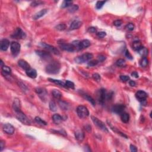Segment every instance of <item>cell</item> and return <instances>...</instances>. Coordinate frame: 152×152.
I'll list each match as a JSON object with an SVG mask.
<instances>
[{
  "label": "cell",
  "mask_w": 152,
  "mask_h": 152,
  "mask_svg": "<svg viewBox=\"0 0 152 152\" xmlns=\"http://www.w3.org/2000/svg\"><path fill=\"white\" fill-rule=\"evenodd\" d=\"M91 120H92L94 124H95L99 129H100V130H102L104 132L108 133V129L107 128L106 125H105V124H104L102 121L99 120L97 118L93 116H91Z\"/></svg>",
  "instance_id": "cell-5"
},
{
  "label": "cell",
  "mask_w": 152,
  "mask_h": 152,
  "mask_svg": "<svg viewBox=\"0 0 152 152\" xmlns=\"http://www.w3.org/2000/svg\"><path fill=\"white\" fill-rule=\"evenodd\" d=\"M82 96H83L85 99H86V100H88V101H89V102H90V103L93 105V106H95L96 103H95V100H94V99H93L91 96H89V95H87V94H86V93H83L82 95Z\"/></svg>",
  "instance_id": "cell-28"
},
{
  "label": "cell",
  "mask_w": 152,
  "mask_h": 152,
  "mask_svg": "<svg viewBox=\"0 0 152 152\" xmlns=\"http://www.w3.org/2000/svg\"><path fill=\"white\" fill-rule=\"evenodd\" d=\"M85 128H86L85 129H86V131L89 132V133H90V132L91 131V126H90V125H86V127H85Z\"/></svg>",
  "instance_id": "cell-56"
},
{
  "label": "cell",
  "mask_w": 152,
  "mask_h": 152,
  "mask_svg": "<svg viewBox=\"0 0 152 152\" xmlns=\"http://www.w3.org/2000/svg\"><path fill=\"white\" fill-rule=\"evenodd\" d=\"M43 2H42V1H33V2L31 4V6H32V7H36V6H39V5L42 4H43Z\"/></svg>",
  "instance_id": "cell-46"
},
{
  "label": "cell",
  "mask_w": 152,
  "mask_h": 152,
  "mask_svg": "<svg viewBox=\"0 0 152 152\" xmlns=\"http://www.w3.org/2000/svg\"><path fill=\"white\" fill-rule=\"evenodd\" d=\"M131 76L132 77H134L135 78H138L139 77V74L136 71H134V72H133L131 73Z\"/></svg>",
  "instance_id": "cell-55"
},
{
  "label": "cell",
  "mask_w": 152,
  "mask_h": 152,
  "mask_svg": "<svg viewBox=\"0 0 152 152\" xmlns=\"http://www.w3.org/2000/svg\"><path fill=\"white\" fill-rule=\"evenodd\" d=\"M99 63V61L97 60H93V61H89V63H88V66L89 67H95L96 65L98 64Z\"/></svg>",
  "instance_id": "cell-43"
},
{
  "label": "cell",
  "mask_w": 152,
  "mask_h": 152,
  "mask_svg": "<svg viewBox=\"0 0 152 152\" xmlns=\"http://www.w3.org/2000/svg\"><path fill=\"white\" fill-rule=\"evenodd\" d=\"M79 9V7L77 5H72L71 6H70V8L68 9V11L70 12H74L76 11H77V10Z\"/></svg>",
  "instance_id": "cell-40"
},
{
  "label": "cell",
  "mask_w": 152,
  "mask_h": 152,
  "mask_svg": "<svg viewBox=\"0 0 152 152\" xmlns=\"http://www.w3.org/2000/svg\"><path fill=\"white\" fill-rule=\"evenodd\" d=\"M121 119L124 123H127L130 120V115L127 113L123 112L121 114Z\"/></svg>",
  "instance_id": "cell-23"
},
{
  "label": "cell",
  "mask_w": 152,
  "mask_h": 152,
  "mask_svg": "<svg viewBox=\"0 0 152 152\" xmlns=\"http://www.w3.org/2000/svg\"><path fill=\"white\" fill-rule=\"evenodd\" d=\"M82 26V22L79 20H74L71 23L70 25V30H76L80 28Z\"/></svg>",
  "instance_id": "cell-17"
},
{
  "label": "cell",
  "mask_w": 152,
  "mask_h": 152,
  "mask_svg": "<svg viewBox=\"0 0 152 152\" xmlns=\"http://www.w3.org/2000/svg\"><path fill=\"white\" fill-rule=\"evenodd\" d=\"M36 54L43 60H49L51 58V55L49 52H46V51L38 50V51H36Z\"/></svg>",
  "instance_id": "cell-13"
},
{
  "label": "cell",
  "mask_w": 152,
  "mask_h": 152,
  "mask_svg": "<svg viewBox=\"0 0 152 152\" xmlns=\"http://www.w3.org/2000/svg\"><path fill=\"white\" fill-rule=\"evenodd\" d=\"M52 93L55 99H60L62 96L61 91H60L58 90H54L53 91H52Z\"/></svg>",
  "instance_id": "cell-29"
},
{
  "label": "cell",
  "mask_w": 152,
  "mask_h": 152,
  "mask_svg": "<svg viewBox=\"0 0 152 152\" xmlns=\"http://www.w3.org/2000/svg\"><path fill=\"white\" fill-rule=\"evenodd\" d=\"M125 108V106L122 104H117L115 106H113L112 111L114 113L117 114H121L122 113L124 112V109Z\"/></svg>",
  "instance_id": "cell-11"
},
{
  "label": "cell",
  "mask_w": 152,
  "mask_h": 152,
  "mask_svg": "<svg viewBox=\"0 0 152 152\" xmlns=\"http://www.w3.org/2000/svg\"><path fill=\"white\" fill-rule=\"evenodd\" d=\"M93 79L96 81H100V79H101V77H100V75L97 73H95L93 74Z\"/></svg>",
  "instance_id": "cell-44"
},
{
  "label": "cell",
  "mask_w": 152,
  "mask_h": 152,
  "mask_svg": "<svg viewBox=\"0 0 152 152\" xmlns=\"http://www.w3.org/2000/svg\"><path fill=\"white\" fill-rule=\"evenodd\" d=\"M58 104L60 105V108L62 109V110H67L69 109V105L68 103L66 102L62 101V100H60L58 102Z\"/></svg>",
  "instance_id": "cell-26"
},
{
  "label": "cell",
  "mask_w": 152,
  "mask_h": 152,
  "mask_svg": "<svg viewBox=\"0 0 152 152\" xmlns=\"http://www.w3.org/2000/svg\"><path fill=\"white\" fill-rule=\"evenodd\" d=\"M129 83H130V85L131 86V87H134V86H135V85H136L135 82L134 81H133V80H130Z\"/></svg>",
  "instance_id": "cell-57"
},
{
  "label": "cell",
  "mask_w": 152,
  "mask_h": 152,
  "mask_svg": "<svg viewBox=\"0 0 152 152\" xmlns=\"http://www.w3.org/2000/svg\"><path fill=\"white\" fill-rule=\"evenodd\" d=\"M120 79L122 81L126 82V81H128V80H130V77H129L128 76H121Z\"/></svg>",
  "instance_id": "cell-48"
},
{
  "label": "cell",
  "mask_w": 152,
  "mask_h": 152,
  "mask_svg": "<svg viewBox=\"0 0 152 152\" xmlns=\"http://www.w3.org/2000/svg\"><path fill=\"white\" fill-rule=\"evenodd\" d=\"M106 56H103V55H100V56H98V60L97 61L99 62H103V61H105L106 60Z\"/></svg>",
  "instance_id": "cell-50"
},
{
  "label": "cell",
  "mask_w": 152,
  "mask_h": 152,
  "mask_svg": "<svg viewBox=\"0 0 152 152\" xmlns=\"http://www.w3.org/2000/svg\"><path fill=\"white\" fill-rule=\"evenodd\" d=\"M130 150L131 151L133 152H137V147L134 145H133V144H131L130 145Z\"/></svg>",
  "instance_id": "cell-53"
},
{
  "label": "cell",
  "mask_w": 152,
  "mask_h": 152,
  "mask_svg": "<svg viewBox=\"0 0 152 152\" xmlns=\"http://www.w3.org/2000/svg\"><path fill=\"white\" fill-rule=\"evenodd\" d=\"M77 113L80 118H85L89 115V111L87 108L83 105L79 106L77 108Z\"/></svg>",
  "instance_id": "cell-3"
},
{
  "label": "cell",
  "mask_w": 152,
  "mask_h": 152,
  "mask_svg": "<svg viewBox=\"0 0 152 152\" xmlns=\"http://www.w3.org/2000/svg\"><path fill=\"white\" fill-rule=\"evenodd\" d=\"M11 37L15 39H25V37H26V35L22 30V29L17 28V29L14 32V33L11 35Z\"/></svg>",
  "instance_id": "cell-7"
},
{
  "label": "cell",
  "mask_w": 152,
  "mask_h": 152,
  "mask_svg": "<svg viewBox=\"0 0 152 152\" xmlns=\"http://www.w3.org/2000/svg\"><path fill=\"white\" fill-rule=\"evenodd\" d=\"M116 65L119 67H125L126 66L125 61L123 59H119L116 62Z\"/></svg>",
  "instance_id": "cell-32"
},
{
  "label": "cell",
  "mask_w": 152,
  "mask_h": 152,
  "mask_svg": "<svg viewBox=\"0 0 152 152\" xmlns=\"http://www.w3.org/2000/svg\"><path fill=\"white\" fill-rule=\"evenodd\" d=\"M135 97L137 99L139 100L141 102L145 101L146 100L147 97V94L146 93V92H145L143 90H139L135 94Z\"/></svg>",
  "instance_id": "cell-9"
},
{
  "label": "cell",
  "mask_w": 152,
  "mask_h": 152,
  "mask_svg": "<svg viewBox=\"0 0 152 152\" xmlns=\"http://www.w3.org/2000/svg\"><path fill=\"white\" fill-rule=\"evenodd\" d=\"M2 69V71L4 73L6 74H11V70L10 68L8 66H6V65H4L3 67H2L1 68Z\"/></svg>",
  "instance_id": "cell-33"
},
{
  "label": "cell",
  "mask_w": 152,
  "mask_h": 152,
  "mask_svg": "<svg viewBox=\"0 0 152 152\" xmlns=\"http://www.w3.org/2000/svg\"><path fill=\"white\" fill-rule=\"evenodd\" d=\"M125 28L130 31H133L134 29V25L133 23H128L126 26Z\"/></svg>",
  "instance_id": "cell-45"
},
{
  "label": "cell",
  "mask_w": 152,
  "mask_h": 152,
  "mask_svg": "<svg viewBox=\"0 0 152 152\" xmlns=\"http://www.w3.org/2000/svg\"><path fill=\"white\" fill-rule=\"evenodd\" d=\"M48 12L47 9H43L40 11H39L36 14L35 16H33V19L34 20H38L40 18H41L42 17H43V16H45V14H46V12Z\"/></svg>",
  "instance_id": "cell-20"
},
{
  "label": "cell",
  "mask_w": 152,
  "mask_h": 152,
  "mask_svg": "<svg viewBox=\"0 0 152 152\" xmlns=\"http://www.w3.org/2000/svg\"><path fill=\"white\" fill-rule=\"evenodd\" d=\"M106 1H97L96 2V7L97 9H100V8H102V7L103 6V5L105 4Z\"/></svg>",
  "instance_id": "cell-41"
},
{
  "label": "cell",
  "mask_w": 152,
  "mask_h": 152,
  "mask_svg": "<svg viewBox=\"0 0 152 152\" xmlns=\"http://www.w3.org/2000/svg\"><path fill=\"white\" fill-rule=\"evenodd\" d=\"M90 45V42L89 40L85 39L83 40L82 41H81V49H83L85 48H87V47H89Z\"/></svg>",
  "instance_id": "cell-31"
},
{
  "label": "cell",
  "mask_w": 152,
  "mask_h": 152,
  "mask_svg": "<svg viewBox=\"0 0 152 152\" xmlns=\"http://www.w3.org/2000/svg\"><path fill=\"white\" fill-rule=\"evenodd\" d=\"M13 109L15 112L19 111L21 110V105H20V101L19 99H16L13 102Z\"/></svg>",
  "instance_id": "cell-21"
},
{
  "label": "cell",
  "mask_w": 152,
  "mask_h": 152,
  "mask_svg": "<svg viewBox=\"0 0 152 152\" xmlns=\"http://www.w3.org/2000/svg\"><path fill=\"white\" fill-rule=\"evenodd\" d=\"M3 131L7 134H13L14 133V127L12 126L10 124H6L4 125L3 127H2Z\"/></svg>",
  "instance_id": "cell-10"
},
{
  "label": "cell",
  "mask_w": 152,
  "mask_h": 152,
  "mask_svg": "<svg viewBox=\"0 0 152 152\" xmlns=\"http://www.w3.org/2000/svg\"><path fill=\"white\" fill-rule=\"evenodd\" d=\"M148 63H149V61L146 56L142 58L141 60L140 61V65L142 67H146L147 65H148Z\"/></svg>",
  "instance_id": "cell-35"
},
{
  "label": "cell",
  "mask_w": 152,
  "mask_h": 152,
  "mask_svg": "<svg viewBox=\"0 0 152 152\" xmlns=\"http://www.w3.org/2000/svg\"><path fill=\"white\" fill-rule=\"evenodd\" d=\"M35 121L37 123V124H40V125H47V123L46 122H45V121H43V120L41 118L38 117V116H36V118H35Z\"/></svg>",
  "instance_id": "cell-36"
},
{
  "label": "cell",
  "mask_w": 152,
  "mask_h": 152,
  "mask_svg": "<svg viewBox=\"0 0 152 152\" xmlns=\"http://www.w3.org/2000/svg\"><path fill=\"white\" fill-rule=\"evenodd\" d=\"M110 127H111V129H112V130L113 131H114L116 132V133H118V134H120V135H121V136L124 137L126 138V139H128V137L127 136V135H125V134H124V133H122V132H121V131H118V130H117V129L111 126V125H110Z\"/></svg>",
  "instance_id": "cell-42"
},
{
  "label": "cell",
  "mask_w": 152,
  "mask_h": 152,
  "mask_svg": "<svg viewBox=\"0 0 152 152\" xmlns=\"http://www.w3.org/2000/svg\"><path fill=\"white\" fill-rule=\"evenodd\" d=\"M49 81H50L51 82L54 83L58 85H60V86H62L63 87H67L66 85H65V83L63 82L61 80H55V79H48Z\"/></svg>",
  "instance_id": "cell-24"
},
{
  "label": "cell",
  "mask_w": 152,
  "mask_h": 152,
  "mask_svg": "<svg viewBox=\"0 0 152 152\" xmlns=\"http://www.w3.org/2000/svg\"><path fill=\"white\" fill-rule=\"evenodd\" d=\"M97 36L99 38H103L104 37L106 36V32H98L97 33Z\"/></svg>",
  "instance_id": "cell-47"
},
{
  "label": "cell",
  "mask_w": 152,
  "mask_h": 152,
  "mask_svg": "<svg viewBox=\"0 0 152 152\" xmlns=\"http://www.w3.org/2000/svg\"><path fill=\"white\" fill-rule=\"evenodd\" d=\"M16 116L17 120L20 121L23 124H25V125H30V120H29L28 118L26 116V115L22 111L19 110V111L16 112Z\"/></svg>",
  "instance_id": "cell-4"
},
{
  "label": "cell",
  "mask_w": 152,
  "mask_h": 152,
  "mask_svg": "<svg viewBox=\"0 0 152 152\" xmlns=\"http://www.w3.org/2000/svg\"><path fill=\"white\" fill-rule=\"evenodd\" d=\"M67 26L66 25L64 24H60L57 25V26L55 27V29L58 30L60 31H63L66 29Z\"/></svg>",
  "instance_id": "cell-38"
},
{
  "label": "cell",
  "mask_w": 152,
  "mask_h": 152,
  "mask_svg": "<svg viewBox=\"0 0 152 152\" xmlns=\"http://www.w3.org/2000/svg\"><path fill=\"white\" fill-rule=\"evenodd\" d=\"M122 24V22L120 20H115L114 22V25L116 26V27H120V26H121Z\"/></svg>",
  "instance_id": "cell-49"
},
{
  "label": "cell",
  "mask_w": 152,
  "mask_h": 152,
  "mask_svg": "<svg viewBox=\"0 0 152 152\" xmlns=\"http://www.w3.org/2000/svg\"><path fill=\"white\" fill-rule=\"evenodd\" d=\"M75 137L78 141H81L85 139V133L81 130H77L75 132Z\"/></svg>",
  "instance_id": "cell-18"
},
{
  "label": "cell",
  "mask_w": 152,
  "mask_h": 152,
  "mask_svg": "<svg viewBox=\"0 0 152 152\" xmlns=\"http://www.w3.org/2000/svg\"><path fill=\"white\" fill-rule=\"evenodd\" d=\"M65 85H66L67 87L71 88V89H74V84L73 82L70 81V80H67L65 81Z\"/></svg>",
  "instance_id": "cell-39"
},
{
  "label": "cell",
  "mask_w": 152,
  "mask_h": 152,
  "mask_svg": "<svg viewBox=\"0 0 152 152\" xmlns=\"http://www.w3.org/2000/svg\"><path fill=\"white\" fill-rule=\"evenodd\" d=\"M138 52L140 55H142L143 57H144V56L146 57V55L148 54V49L147 48H146L145 47H144V46H142L141 48L139 50Z\"/></svg>",
  "instance_id": "cell-30"
},
{
  "label": "cell",
  "mask_w": 152,
  "mask_h": 152,
  "mask_svg": "<svg viewBox=\"0 0 152 152\" xmlns=\"http://www.w3.org/2000/svg\"><path fill=\"white\" fill-rule=\"evenodd\" d=\"M73 1H64L61 4V7L62 8H65L67 7H69L72 6Z\"/></svg>",
  "instance_id": "cell-34"
},
{
  "label": "cell",
  "mask_w": 152,
  "mask_h": 152,
  "mask_svg": "<svg viewBox=\"0 0 152 152\" xmlns=\"http://www.w3.org/2000/svg\"><path fill=\"white\" fill-rule=\"evenodd\" d=\"M88 31L90 33H95L97 32V29H96V28H95V27H90V28H89Z\"/></svg>",
  "instance_id": "cell-51"
},
{
  "label": "cell",
  "mask_w": 152,
  "mask_h": 152,
  "mask_svg": "<svg viewBox=\"0 0 152 152\" xmlns=\"http://www.w3.org/2000/svg\"><path fill=\"white\" fill-rule=\"evenodd\" d=\"M1 67H3L4 65H3V62H2V60H1Z\"/></svg>",
  "instance_id": "cell-58"
},
{
  "label": "cell",
  "mask_w": 152,
  "mask_h": 152,
  "mask_svg": "<svg viewBox=\"0 0 152 152\" xmlns=\"http://www.w3.org/2000/svg\"><path fill=\"white\" fill-rule=\"evenodd\" d=\"M41 45L43 46L44 48L47 49L48 51H49V52H52V53L54 54H55V55L60 54V51H59L57 49V48H56L55 46L48 45V44L45 43H41Z\"/></svg>",
  "instance_id": "cell-8"
},
{
  "label": "cell",
  "mask_w": 152,
  "mask_h": 152,
  "mask_svg": "<svg viewBox=\"0 0 152 152\" xmlns=\"http://www.w3.org/2000/svg\"><path fill=\"white\" fill-rule=\"evenodd\" d=\"M49 108L53 112H55L57 110V107H56V105L54 101H51L49 103Z\"/></svg>",
  "instance_id": "cell-37"
},
{
  "label": "cell",
  "mask_w": 152,
  "mask_h": 152,
  "mask_svg": "<svg viewBox=\"0 0 152 152\" xmlns=\"http://www.w3.org/2000/svg\"><path fill=\"white\" fill-rule=\"evenodd\" d=\"M10 45V42L7 39H4L1 41L0 43V48L1 50L3 51H6L8 49V47Z\"/></svg>",
  "instance_id": "cell-15"
},
{
  "label": "cell",
  "mask_w": 152,
  "mask_h": 152,
  "mask_svg": "<svg viewBox=\"0 0 152 152\" xmlns=\"http://www.w3.org/2000/svg\"><path fill=\"white\" fill-rule=\"evenodd\" d=\"M93 56L90 53H86L80 56H77L74 58V61L77 64H83L89 61L93 58Z\"/></svg>",
  "instance_id": "cell-2"
},
{
  "label": "cell",
  "mask_w": 152,
  "mask_h": 152,
  "mask_svg": "<svg viewBox=\"0 0 152 152\" xmlns=\"http://www.w3.org/2000/svg\"><path fill=\"white\" fill-rule=\"evenodd\" d=\"M26 74L31 79H36L37 77V72L35 69L30 68L27 71H26Z\"/></svg>",
  "instance_id": "cell-19"
},
{
  "label": "cell",
  "mask_w": 152,
  "mask_h": 152,
  "mask_svg": "<svg viewBox=\"0 0 152 152\" xmlns=\"http://www.w3.org/2000/svg\"><path fill=\"white\" fill-rule=\"evenodd\" d=\"M125 56H126L128 58L130 59V60H132V59H133L132 55H131L130 52H129L128 50H126V51H125Z\"/></svg>",
  "instance_id": "cell-52"
},
{
  "label": "cell",
  "mask_w": 152,
  "mask_h": 152,
  "mask_svg": "<svg viewBox=\"0 0 152 152\" xmlns=\"http://www.w3.org/2000/svg\"><path fill=\"white\" fill-rule=\"evenodd\" d=\"M18 64L22 68L26 70V71H27V70L30 68V65L29 64L24 60H20L18 61Z\"/></svg>",
  "instance_id": "cell-16"
},
{
  "label": "cell",
  "mask_w": 152,
  "mask_h": 152,
  "mask_svg": "<svg viewBox=\"0 0 152 152\" xmlns=\"http://www.w3.org/2000/svg\"><path fill=\"white\" fill-rule=\"evenodd\" d=\"M60 69H61V65L56 61L52 62L46 67V73L50 74H56L60 72Z\"/></svg>",
  "instance_id": "cell-1"
},
{
  "label": "cell",
  "mask_w": 152,
  "mask_h": 152,
  "mask_svg": "<svg viewBox=\"0 0 152 152\" xmlns=\"http://www.w3.org/2000/svg\"><path fill=\"white\" fill-rule=\"evenodd\" d=\"M35 91H36V93L37 94V95H39L40 97H41V96H43V97H44V96H46V94H47L46 90H45L44 89L40 87L36 88V89H35Z\"/></svg>",
  "instance_id": "cell-27"
},
{
  "label": "cell",
  "mask_w": 152,
  "mask_h": 152,
  "mask_svg": "<svg viewBox=\"0 0 152 152\" xmlns=\"http://www.w3.org/2000/svg\"><path fill=\"white\" fill-rule=\"evenodd\" d=\"M21 48L20 44L17 42H12L11 43L10 49L11 52L12 53V55L14 56H17L18 54L20 53Z\"/></svg>",
  "instance_id": "cell-6"
},
{
  "label": "cell",
  "mask_w": 152,
  "mask_h": 152,
  "mask_svg": "<svg viewBox=\"0 0 152 152\" xmlns=\"http://www.w3.org/2000/svg\"><path fill=\"white\" fill-rule=\"evenodd\" d=\"M0 146H1V147H0V151H2L4 148L5 147V143L3 141H1L0 142Z\"/></svg>",
  "instance_id": "cell-54"
},
{
  "label": "cell",
  "mask_w": 152,
  "mask_h": 152,
  "mask_svg": "<svg viewBox=\"0 0 152 152\" xmlns=\"http://www.w3.org/2000/svg\"><path fill=\"white\" fill-rule=\"evenodd\" d=\"M60 46L62 50L68 52H73L75 50L74 46L72 45V43H61Z\"/></svg>",
  "instance_id": "cell-12"
},
{
  "label": "cell",
  "mask_w": 152,
  "mask_h": 152,
  "mask_svg": "<svg viewBox=\"0 0 152 152\" xmlns=\"http://www.w3.org/2000/svg\"><path fill=\"white\" fill-rule=\"evenodd\" d=\"M106 97H107V93L105 89H102L99 91V101L101 104H103L105 101Z\"/></svg>",
  "instance_id": "cell-14"
},
{
  "label": "cell",
  "mask_w": 152,
  "mask_h": 152,
  "mask_svg": "<svg viewBox=\"0 0 152 152\" xmlns=\"http://www.w3.org/2000/svg\"><path fill=\"white\" fill-rule=\"evenodd\" d=\"M142 45L141 42L139 41H135L133 42V49L134 51H139V50L142 47Z\"/></svg>",
  "instance_id": "cell-25"
},
{
  "label": "cell",
  "mask_w": 152,
  "mask_h": 152,
  "mask_svg": "<svg viewBox=\"0 0 152 152\" xmlns=\"http://www.w3.org/2000/svg\"><path fill=\"white\" fill-rule=\"evenodd\" d=\"M52 120H53L54 122L56 124H59L62 121L63 118L62 116L59 114H54L52 116Z\"/></svg>",
  "instance_id": "cell-22"
}]
</instances>
